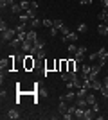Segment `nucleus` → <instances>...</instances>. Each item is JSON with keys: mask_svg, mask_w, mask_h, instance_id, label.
Instances as JSON below:
<instances>
[{"mask_svg": "<svg viewBox=\"0 0 108 120\" xmlns=\"http://www.w3.org/2000/svg\"><path fill=\"white\" fill-rule=\"evenodd\" d=\"M29 54H32L34 57L43 59V57H45V41L41 40V38H38V40L34 41V45H32V49H31Z\"/></svg>", "mask_w": 108, "mask_h": 120, "instance_id": "nucleus-1", "label": "nucleus"}, {"mask_svg": "<svg viewBox=\"0 0 108 120\" xmlns=\"http://www.w3.org/2000/svg\"><path fill=\"white\" fill-rule=\"evenodd\" d=\"M85 54H87V47H85V45H79V47H77V52H76V56H74L76 63H79V65H81L83 61H85Z\"/></svg>", "mask_w": 108, "mask_h": 120, "instance_id": "nucleus-2", "label": "nucleus"}, {"mask_svg": "<svg viewBox=\"0 0 108 120\" xmlns=\"http://www.w3.org/2000/svg\"><path fill=\"white\" fill-rule=\"evenodd\" d=\"M16 29H5V30H2V41H7L9 43L13 38H16Z\"/></svg>", "mask_w": 108, "mask_h": 120, "instance_id": "nucleus-3", "label": "nucleus"}, {"mask_svg": "<svg viewBox=\"0 0 108 120\" xmlns=\"http://www.w3.org/2000/svg\"><path fill=\"white\" fill-rule=\"evenodd\" d=\"M32 57H34L32 54L25 56V59H24V68H25V70H32V68L36 66V61L32 59Z\"/></svg>", "mask_w": 108, "mask_h": 120, "instance_id": "nucleus-4", "label": "nucleus"}, {"mask_svg": "<svg viewBox=\"0 0 108 120\" xmlns=\"http://www.w3.org/2000/svg\"><path fill=\"white\" fill-rule=\"evenodd\" d=\"M97 54H99V65H101V68H103V66H104V63L108 61V50L99 49V50H97Z\"/></svg>", "mask_w": 108, "mask_h": 120, "instance_id": "nucleus-5", "label": "nucleus"}, {"mask_svg": "<svg viewBox=\"0 0 108 120\" xmlns=\"http://www.w3.org/2000/svg\"><path fill=\"white\" fill-rule=\"evenodd\" d=\"M99 72H101V65H92V70H90V74H88V79L90 81H94V79H97V75H99Z\"/></svg>", "mask_w": 108, "mask_h": 120, "instance_id": "nucleus-6", "label": "nucleus"}, {"mask_svg": "<svg viewBox=\"0 0 108 120\" xmlns=\"http://www.w3.org/2000/svg\"><path fill=\"white\" fill-rule=\"evenodd\" d=\"M61 41L63 43H76L77 41V34L76 32H68L67 36H61Z\"/></svg>", "mask_w": 108, "mask_h": 120, "instance_id": "nucleus-7", "label": "nucleus"}, {"mask_svg": "<svg viewBox=\"0 0 108 120\" xmlns=\"http://www.w3.org/2000/svg\"><path fill=\"white\" fill-rule=\"evenodd\" d=\"M32 45H34V43H32V41L25 40V41H24V43H22L20 50H22V52H25V54H29V52H31V49H32Z\"/></svg>", "mask_w": 108, "mask_h": 120, "instance_id": "nucleus-8", "label": "nucleus"}, {"mask_svg": "<svg viewBox=\"0 0 108 120\" xmlns=\"http://www.w3.org/2000/svg\"><path fill=\"white\" fill-rule=\"evenodd\" d=\"M5 118H20V111L16 109V108H11L9 111H7V115H5Z\"/></svg>", "mask_w": 108, "mask_h": 120, "instance_id": "nucleus-9", "label": "nucleus"}, {"mask_svg": "<svg viewBox=\"0 0 108 120\" xmlns=\"http://www.w3.org/2000/svg\"><path fill=\"white\" fill-rule=\"evenodd\" d=\"M96 115H97V113H96V111L88 106L87 109H85V118H83V120H92V118H96Z\"/></svg>", "mask_w": 108, "mask_h": 120, "instance_id": "nucleus-10", "label": "nucleus"}, {"mask_svg": "<svg viewBox=\"0 0 108 120\" xmlns=\"http://www.w3.org/2000/svg\"><path fill=\"white\" fill-rule=\"evenodd\" d=\"M7 45H9V49H11V50H16V49H20V47H22V41L18 40V38H13V40H11Z\"/></svg>", "mask_w": 108, "mask_h": 120, "instance_id": "nucleus-11", "label": "nucleus"}, {"mask_svg": "<svg viewBox=\"0 0 108 120\" xmlns=\"http://www.w3.org/2000/svg\"><path fill=\"white\" fill-rule=\"evenodd\" d=\"M60 99L67 100V102H68V100H76V91H74V90H68L67 93H65V95H61Z\"/></svg>", "mask_w": 108, "mask_h": 120, "instance_id": "nucleus-12", "label": "nucleus"}, {"mask_svg": "<svg viewBox=\"0 0 108 120\" xmlns=\"http://www.w3.org/2000/svg\"><path fill=\"white\" fill-rule=\"evenodd\" d=\"M29 25H31V29H38L40 25H43V20H40V18L36 16V18H31V22H29Z\"/></svg>", "mask_w": 108, "mask_h": 120, "instance_id": "nucleus-13", "label": "nucleus"}, {"mask_svg": "<svg viewBox=\"0 0 108 120\" xmlns=\"http://www.w3.org/2000/svg\"><path fill=\"white\" fill-rule=\"evenodd\" d=\"M67 100H63V99H60V106H58V111L61 113V116H63V113H67Z\"/></svg>", "mask_w": 108, "mask_h": 120, "instance_id": "nucleus-14", "label": "nucleus"}, {"mask_svg": "<svg viewBox=\"0 0 108 120\" xmlns=\"http://www.w3.org/2000/svg\"><path fill=\"white\" fill-rule=\"evenodd\" d=\"M9 9H11V13H13V15H16V13H18V15H22V13H24V9H22V5H20V4H16V2H15L13 5H11Z\"/></svg>", "mask_w": 108, "mask_h": 120, "instance_id": "nucleus-15", "label": "nucleus"}, {"mask_svg": "<svg viewBox=\"0 0 108 120\" xmlns=\"http://www.w3.org/2000/svg\"><path fill=\"white\" fill-rule=\"evenodd\" d=\"M74 118L83 120V118H85V109H83V108H76V111H74Z\"/></svg>", "mask_w": 108, "mask_h": 120, "instance_id": "nucleus-16", "label": "nucleus"}, {"mask_svg": "<svg viewBox=\"0 0 108 120\" xmlns=\"http://www.w3.org/2000/svg\"><path fill=\"white\" fill-rule=\"evenodd\" d=\"M27 40H29V41H32V43H34V41L38 40V32H36L34 29H31V30H29V32H27Z\"/></svg>", "mask_w": 108, "mask_h": 120, "instance_id": "nucleus-17", "label": "nucleus"}, {"mask_svg": "<svg viewBox=\"0 0 108 120\" xmlns=\"http://www.w3.org/2000/svg\"><path fill=\"white\" fill-rule=\"evenodd\" d=\"M97 32H99L101 36H108V25H106V23H101V25L97 27Z\"/></svg>", "mask_w": 108, "mask_h": 120, "instance_id": "nucleus-18", "label": "nucleus"}, {"mask_svg": "<svg viewBox=\"0 0 108 120\" xmlns=\"http://www.w3.org/2000/svg\"><path fill=\"white\" fill-rule=\"evenodd\" d=\"M101 88H103V82H101L99 79H94V81H92V86H90V90H96V91H97V90H101Z\"/></svg>", "mask_w": 108, "mask_h": 120, "instance_id": "nucleus-19", "label": "nucleus"}, {"mask_svg": "<svg viewBox=\"0 0 108 120\" xmlns=\"http://www.w3.org/2000/svg\"><path fill=\"white\" fill-rule=\"evenodd\" d=\"M76 106H77V108L87 109V108H88V102H87V99H76Z\"/></svg>", "mask_w": 108, "mask_h": 120, "instance_id": "nucleus-20", "label": "nucleus"}, {"mask_svg": "<svg viewBox=\"0 0 108 120\" xmlns=\"http://www.w3.org/2000/svg\"><path fill=\"white\" fill-rule=\"evenodd\" d=\"M13 4H15V0H0V9L4 11L5 7H11Z\"/></svg>", "mask_w": 108, "mask_h": 120, "instance_id": "nucleus-21", "label": "nucleus"}, {"mask_svg": "<svg viewBox=\"0 0 108 120\" xmlns=\"http://www.w3.org/2000/svg\"><path fill=\"white\" fill-rule=\"evenodd\" d=\"M20 5H22V9H24V13L31 11V2H29V0H22V2H20Z\"/></svg>", "mask_w": 108, "mask_h": 120, "instance_id": "nucleus-22", "label": "nucleus"}, {"mask_svg": "<svg viewBox=\"0 0 108 120\" xmlns=\"http://www.w3.org/2000/svg\"><path fill=\"white\" fill-rule=\"evenodd\" d=\"M97 18H99V22L103 23V22H104V20L108 18V9H103V11H101V13L97 15Z\"/></svg>", "mask_w": 108, "mask_h": 120, "instance_id": "nucleus-23", "label": "nucleus"}, {"mask_svg": "<svg viewBox=\"0 0 108 120\" xmlns=\"http://www.w3.org/2000/svg\"><path fill=\"white\" fill-rule=\"evenodd\" d=\"M87 102H88V106L96 104V102H97V100H96V95H94V93H88L87 95Z\"/></svg>", "mask_w": 108, "mask_h": 120, "instance_id": "nucleus-24", "label": "nucleus"}, {"mask_svg": "<svg viewBox=\"0 0 108 120\" xmlns=\"http://www.w3.org/2000/svg\"><path fill=\"white\" fill-rule=\"evenodd\" d=\"M76 52H77V47L74 45V43H70V45H68V54H70V56H76Z\"/></svg>", "mask_w": 108, "mask_h": 120, "instance_id": "nucleus-25", "label": "nucleus"}, {"mask_svg": "<svg viewBox=\"0 0 108 120\" xmlns=\"http://www.w3.org/2000/svg\"><path fill=\"white\" fill-rule=\"evenodd\" d=\"M99 91H101V95H103L104 99H108V86L106 84H103V88H101Z\"/></svg>", "mask_w": 108, "mask_h": 120, "instance_id": "nucleus-26", "label": "nucleus"}, {"mask_svg": "<svg viewBox=\"0 0 108 120\" xmlns=\"http://www.w3.org/2000/svg\"><path fill=\"white\" fill-rule=\"evenodd\" d=\"M43 25H45V27H49V29H51L52 25H54V20H49V18H43Z\"/></svg>", "mask_w": 108, "mask_h": 120, "instance_id": "nucleus-27", "label": "nucleus"}, {"mask_svg": "<svg viewBox=\"0 0 108 120\" xmlns=\"http://www.w3.org/2000/svg\"><path fill=\"white\" fill-rule=\"evenodd\" d=\"M58 32H60V29H56V27H51V30H49V34H51L52 38H56Z\"/></svg>", "mask_w": 108, "mask_h": 120, "instance_id": "nucleus-28", "label": "nucleus"}, {"mask_svg": "<svg viewBox=\"0 0 108 120\" xmlns=\"http://www.w3.org/2000/svg\"><path fill=\"white\" fill-rule=\"evenodd\" d=\"M60 32H61V36H67V34H68V32H70V29H68L67 25H63L61 29H60Z\"/></svg>", "mask_w": 108, "mask_h": 120, "instance_id": "nucleus-29", "label": "nucleus"}, {"mask_svg": "<svg viewBox=\"0 0 108 120\" xmlns=\"http://www.w3.org/2000/svg\"><path fill=\"white\" fill-rule=\"evenodd\" d=\"M63 25H65V23H63L61 20H54V25H52V27H56V29H61Z\"/></svg>", "mask_w": 108, "mask_h": 120, "instance_id": "nucleus-30", "label": "nucleus"}, {"mask_svg": "<svg viewBox=\"0 0 108 120\" xmlns=\"http://www.w3.org/2000/svg\"><path fill=\"white\" fill-rule=\"evenodd\" d=\"M16 32H25V23H20V25H16Z\"/></svg>", "mask_w": 108, "mask_h": 120, "instance_id": "nucleus-31", "label": "nucleus"}, {"mask_svg": "<svg viewBox=\"0 0 108 120\" xmlns=\"http://www.w3.org/2000/svg\"><path fill=\"white\" fill-rule=\"evenodd\" d=\"M88 59H90V63H92V61L99 59V54H97V52H94V54H90V56H88Z\"/></svg>", "mask_w": 108, "mask_h": 120, "instance_id": "nucleus-32", "label": "nucleus"}, {"mask_svg": "<svg viewBox=\"0 0 108 120\" xmlns=\"http://www.w3.org/2000/svg\"><path fill=\"white\" fill-rule=\"evenodd\" d=\"M87 23H79V27H77V30H79V32H87Z\"/></svg>", "mask_w": 108, "mask_h": 120, "instance_id": "nucleus-33", "label": "nucleus"}, {"mask_svg": "<svg viewBox=\"0 0 108 120\" xmlns=\"http://www.w3.org/2000/svg\"><path fill=\"white\" fill-rule=\"evenodd\" d=\"M0 29H2V30H5V29H9V27H7V22H4V20L0 22Z\"/></svg>", "mask_w": 108, "mask_h": 120, "instance_id": "nucleus-34", "label": "nucleus"}, {"mask_svg": "<svg viewBox=\"0 0 108 120\" xmlns=\"http://www.w3.org/2000/svg\"><path fill=\"white\" fill-rule=\"evenodd\" d=\"M90 108H92V109L96 111V113H99V109H101V108H99V104H97V102H96V104H92V106H90Z\"/></svg>", "mask_w": 108, "mask_h": 120, "instance_id": "nucleus-35", "label": "nucleus"}, {"mask_svg": "<svg viewBox=\"0 0 108 120\" xmlns=\"http://www.w3.org/2000/svg\"><path fill=\"white\" fill-rule=\"evenodd\" d=\"M31 11H38V4L36 2H31ZM29 13V11H27Z\"/></svg>", "mask_w": 108, "mask_h": 120, "instance_id": "nucleus-36", "label": "nucleus"}, {"mask_svg": "<svg viewBox=\"0 0 108 120\" xmlns=\"http://www.w3.org/2000/svg\"><path fill=\"white\" fill-rule=\"evenodd\" d=\"M101 5H103V9H108V0H101Z\"/></svg>", "mask_w": 108, "mask_h": 120, "instance_id": "nucleus-37", "label": "nucleus"}, {"mask_svg": "<svg viewBox=\"0 0 108 120\" xmlns=\"http://www.w3.org/2000/svg\"><path fill=\"white\" fill-rule=\"evenodd\" d=\"M79 4H81V5H87V4H90V2H88V0H79Z\"/></svg>", "mask_w": 108, "mask_h": 120, "instance_id": "nucleus-38", "label": "nucleus"}, {"mask_svg": "<svg viewBox=\"0 0 108 120\" xmlns=\"http://www.w3.org/2000/svg\"><path fill=\"white\" fill-rule=\"evenodd\" d=\"M88 2H90V4H92V0H88Z\"/></svg>", "mask_w": 108, "mask_h": 120, "instance_id": "nucleus-39", "label": "nucleus"}, {"mask_svg": "<svg viewBox=\"0 0 108 120\" xmlns=\"http://www.w3.org/2000/svg\"><path fill=\"white\" fill-rule=\"evenodd\" d=\"M106 75H108V70H106Z\"/></svg>", "mask_w": 108, "mask_h": 120, "instance_id": "nucleus-40", "label": "nucleus"}]
</instances>
